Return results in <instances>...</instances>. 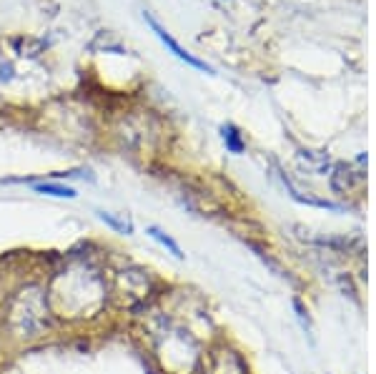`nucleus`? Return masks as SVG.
<instances>
[{
	"instance_id": "1",
	"label": "nucleus",
	"mask_w": 376,
	"mask_h": 374,
	"mask_svg": "<svg viewBox=\"0 0 376 374\" xmlns=\"http://www.w3.org/2000/svg\"><path fill=\"white\" fill-rule=\"evenodd\" d=\"M143 18H145V23H148V25H151V28H153V33L158 36L161 43L166 45V48H168V51H171V53H174L176 58L183 60V63H188V66H193L196 71H203V73H213V68H211L209 63H206V60H198V58H196V56H193V53H188L186 48H181V45L176 43L174 38H171V33H168V30L163 28V25H161V23L156 21V18H153V15L148 13V10H145V13H143Z\"/></svg>"
},
{
	"instance_id": "4",
	"label": "nucleus",
	"mask_w": 376,
	"mask_h": 374,
	"mask_svg": "<svg viewBox=\"0 0 376 374\" xmlns=\"http://www.w3.org/2000/svg\"><path fill=\"white\" fill-rule=\"evenodd\" d=\"M95 216H98V219H101L108 229H113L116 234H124V236L133 234V224H130L126 216H118V213H113V211H103V209H98Z\"/></svg>"
},
{
	"instance_id": "6",
	"label": "nucleus",
	"mask_w": 376,
	"mask_h": 374,
	"mask_svg": "<svg viewBox=\"0 0 376 374\" xmlns=\"http://www.w3.org/2000/svg\"><path fill=\"white\" fill-rule=\"evenodd\" d=\"M221 139H224L226 143V151H231V154H244V151H246V141H244V136L239 133L236 126L226 124L224 128H221Z\"/></svg>"
},
{
	"instance_id": "5",
	"label": "nucleus",
	"mask_w": 376,
	"mask_h": 374,
	"mask_svg": "<svg viewBox=\"0 0 376 374\" xmlns=\"http://www.w3.org/2000/svg\"><path fill=\"white\" fill-rule=\"evenodd\" d=\"M33 191L36 194H43V196H53V198H75V189L65 184H58V181H40V184H33Z\"/></svg>"
},
{
	"instance_id": "2",
	"label": "nucleus",
	"mask_w": 376,
	"mask_h": 374,
	"mask_svg": "<svg viewBox=\"0 0 376 374\" xmlns=\"http://www.w3.org/2000/svg\"><path fill=\"white\" fill-rule=\"evenodd\" d=\"M209 374H246V367H244V360L239 354L224 347L221 354H213Z\"/></svg>"
},
{
	"instance_id": "3",
	"label": "nucleus",
	"mask_w": 376,
	"mask_h": 374,
	"mask_svg": "<svg viewBox=\"0 0 376 374\" xmlns=\"http://www.w3.org/2000/svg\"><path fill=\"white\" fill-rule=\"evenodd\" d=\"M145 234L151 236L153 242H158L161 246H163V249L168 251V254H174V257L178 259V261H183V259H186V254H183V249L178 246V242H176V239L171 234H166V231H163L161 226L151 224V226H145Z\"/></svg>"
}]
</instances>
